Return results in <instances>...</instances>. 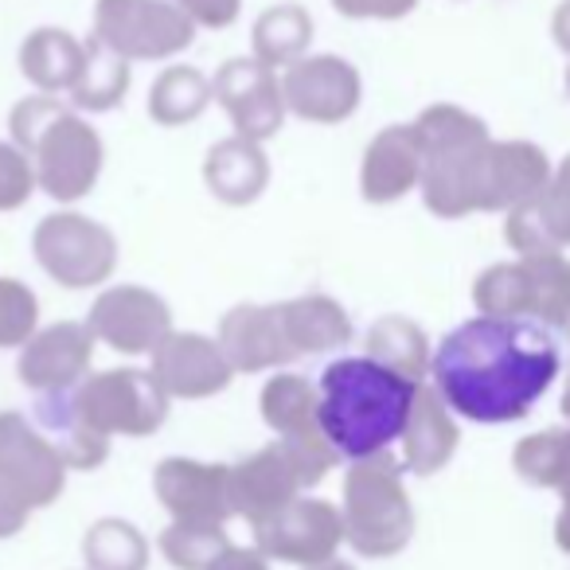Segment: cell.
Instances as JSON below:
<instances>
[{
    "label": "cell",
    "instance_id": "1",
    "mask_svg": "<svg viewBox=\"0 0 570 570\" xmlns=\"http://www.w3.org/2000/svg\"><path fill=\"white\" fill-rule=\"evenodd\" d=\"M562 352L551 328L528 317H473L438 344L430 372L453 414L504 426L531 414L559 380Z\"/></svg>",
    "mask_w": 570,
    "mask_h": 570
},
{
    "label": "cell",
    "instance_id": "2",
    "mask_svg": "<svg viewBox=\"0 0 570 570\" xmlns=\"http://www.w3.org/2000/svg\"><path fill=\"white\" fill-rule=\"evenodd\" d=\"M419 383L372 356H344L321 375V430L344 461L372 458L399 442Z\"/></svg>",
    "mask_w": 570,
    "mask_h": 570
},
{
    "label": "cell",
    "instance_id": "3",
    "mask_svg": "<svg viewBox=\"0 0 570 570\" xmlns=\"http://www.w3.org/2000/svg\"><path fill=\"white\" fill-rule=\"evenodd\" d=\"M12 141L28 153L36 168V184L59 204L90 196L102 176V137L79 118L75 106H63L51 95H36L12 106L9 114Z\"/></svg>",
    "mask_w": 570,
    "mask_h": 570
},
{
    "label": "cell",
    "instance_id": "4",
    "mask_svg": "<svg viewBox=\"0 0 570 570\" xmlns=\"http://www.w3.org/2000/svg\"><path fill=\"white\" fill-rule=\"evenodd\" d=\"M422 149V199L442 219L484 212V168H489L492 137L481 118H473L461 106H430L419 114Z\"/></svg>",
    "mask_w": 570,
    "mask_h": 570
},
{
    "label": "cell",
    "instance_id": "5",
    "mask_svg": "<svg viewBox=\"0 0 570 570\" xmlns=\"http://www.w3.org/2000/svg\"><path fill=\"white\" fill-rule=\"evenodd\" d=\"M344 535L364 559H391L414 539V504L403 489V461L391 450L360 458L344 473Z\"/></svg>",
    "mask_w": 570,
    "mask_h": 570
},
{
    "label": "cell",
    "instance_id": "6",
    "mask_svg": "<svg viewBox=\"0 0 570 570\" xmlns=\"http://www.w3.org/2000/svg\"><path fill=\"white\" fill-rule=\"evenodd\" d=\"M473 302L484 317H528L551 333L570 328V262L562 250H531L497 262L473 282Z\"/></svg>",
    "mask_w": 570,
    "mask_h": 570
},
{
    "label": "cell",
    "instance_id": "7",
    "mask_svg": "<svg viewBox=\"0 0 570 570\" xmlns=\"http://www.w3.org/2000/svg\"><path fill=\"white\" fill-rule=\"evenodd\" d=\"M75 406L87 419L90 430L114 438H149L165 426L168 419V391L157 383L153 372L137 367H114V372H95L71 391Z\"/></svg>",
    "mask_w": 570,
    "mask_h": 570
},
{
    "label": "cell",
    "instance_id": "8",
    "mask_svg": "<svg viewBox=\"0 0 570 570\" xmlns=\"http://www.w3.org/2000/svg\"><path fill=\"white\" fill-rule=\"evenodd\" d=\"M95 40L129 63H153L188 51L196 24L176 0H98Z\"/></svg>",
    "mask_w": 570,
    "mask_h": 570
},
{
    "label": "cell",
    "instance_id": "9",
    "mask_svg": "<svg viewBox=\"0 0 570 570\" xmlns=\"http://www.w3.org/2000/svg\"><path fill=\"white\" fill-rule=\"evenodd\" d=\"M36 262L56 277L63 289H90L102 285L118 266V238L98 219L79 212H56L40 219L32 235Z\"/></svg>",
    "mask_w": 570,
    "mask_h": 570
},
{
    "label": "cell",
    "instance_id": "10",
    "mask_svg": "<svg viewBox=\"0 0 570 570\" xmlns=\"http://www.w3.org/2000/svg\"><path fill=\"white\" fill-rule=\"evenodd\" d=\"M344 535V512L321 497H294L282 512L254 528V547L266 559L294 562V567H317L336 559Z\"/></svg>",
    "mask_w": 570,
    "mask_h": 570
},
{
    "label": "cell",
    "instance_id": "11",
    "mask_svg": "<svg viewBox=\"0 0 570 570\" xmlns=\"http://www.w3.org/2000/svg\"><path fill=\"white\" fill-rule=\"evenodd\" d=\"M67 461L28 414H0V481L17 489L28 508H51L67 489Z\"/></svg>",
    "mask_w": 570,
    "mask_h": 570
},
{
    "label": "cell",
    "instance_id": "12",
    "mask_svg": "<svg viewBox=\"0 0 570 570\" xmlns=\"http://www.w3.org/2000/svg\"><path fill=\"white\" fill-rule=\"evenodd\" d=\"M90 333L121 356H153L173 333V309L145 285H114L90 305Z\"/></svg>",
    "mask_w": 570,
    "mask_h": 570
},
{
    "label": "cell",
    "instance_id": "13",
    "mask_svg": "<svg viewBox=\"0 0 570 570\" xmlns=\"http://www.w3.org/2000/svg\"><path fill=\"white\" fill-rule=\"evenodd\" d=\"M282 95L289 114L317 126H336L348 121L364 95L360 71L341 56H302L297 63L285 67Z\"/></svg>",
    "mask_w": 570,
    "mask_h": 570
},
{
    "label": "cell",
    "instance_id": "14",
    "mask_svg": "<svg viewBox=\"0 0 570 570\" xmlns=\"http://www.w3.org/2000/svg\"><path fill=\"white\" fill-rule=\"evenodd\" d=\"M212 90H215V102L227 110L238 137H250V141L277 137L289 106H285L282 79L274 75V67H266L254 56L227 59L219 67V75L212 79Z\"/></svg>",
    "mask_w": 570,
    "mask_h": 570
},
{
    "label": "cell",
    "instance_id": "15",
    "mask_svg": "<svg viewBox=\"0 0 570 570\" xmlns=\"http://www.w3.org/2000/svg\"><path fill=\"white\" fill-rule=\"evenodd\" d=\"M95 341L90 325L79 321H59V325L36 328L28 344L20 348L17 375L28 391H71L87 380L90 356H95Z\"/></svg>",
    "mask_w": 570,
    "mask_h": 570
},
{
    "label": "cell",
    "instance_id": "16",
    "mask_svg": "<svg viewBox=\"0 0 570 570\" xmlns=\"http://www.w3.org/2000/svg\"><path fill=\"white\" fill-rule=\"evenodd\" d=\"M153 375L168 399H212L230 387L235 367L219 341L199 333H168L153 352Z\"/></svg>",
    "mask_w": 570,
    "mask_h": 570
},
{
    "label": "cell",
    "instance_id": "17",
    "mask_svg": "<svg viewBox=\"0 0 570 570\" xmlns=\"http://www.w3.org/2000/svg\"><path fill=\"white\" fill-rule=\"evenodd\" d=\"M302 489L305 476L282 438L262 445L254 458L230 465V512L243 515L250 528L282 512L289 500L302 497Z\"/></svg>",
    "mask_w": 570,
    "mask_h": 570
},
{
    "label": "cell",
    "instance_id": "18",
    "mask_svg": "<svg viewBox=\"0 0 570 570\" xmlns=\"http://www.w3.org/2000/svg\"><path fill=\"white\" fill-rule=\"evenodd\" d=\"M153 492L173 520H215L230 515V465H207L191 458H165L153 473Z\"/></svg>",
    "mask_w": 570,
    "mask_h": 570
},
{
    "label": "cell",
    "instance_id": "19",
    "mask_svg": "<svg viewBox=\"0 0 570 570\" xmlns=\"http://www.w3.org/2000/svg\"><path fill=\"white\" fill-rule=\"evenodd\" d=\"M219 344L235 372H269V367L294 364L297 348L289 344L277 305H235L219 321Z\"/></svg>",
    "mask_w": 570,
    "mask_h": 570
},
{
    "label": "cell",
    "instance_id": "20",
    "mask_svg": "<svg viewBox=\"0 0 570 570\" xmlns=\"http://www.w3.org/2000/svg\"><path fill=\"white\" fill-rule=\"evenodd\" d=\"M422 165H426V149H422L419 126H387L375 134L367 145L364 165H360V191L367 204H395L406 191L422 184Z\"/></svg>",
    "mask_w": 570,
    "mask_h": 570
},
{
    "label": "cell",
    "instance_id": "21",
    "mask_svg": "<svg viewBox=\"0 0 570 570\" xmlns=\"http://www.w3.org/2000/svg\"><path fill=\"white\" fill-rule=\"evenodd\" d=\"M504 238L515 254L570 246V157L559 168H551V180L528 204L508 212Z\"/></svg>",
    "mask_w": 570,
    "mask_h": 570
},
{
    "label": "cell",
    "instance_id": "22",
    "mask_svg": "<svg viewBox=\"0 0 570 570\" xmlns=\"http://www.w3.org/2000/svg\"><path fill=\"white\" fill-rule=\"evenodd\" d=\"M399 442H403L406 473L434 476L450 465L453 453H458V445H461V430H458V422H453V411L442 399V391L419 383L411 419H406V430Z\"/></svg>",
    "mask_w": 570,
    "mask_h": 570
},
{
    "label": "cell",
    "instance_id": "23",
    "mask_svg": "<svg viewBox=\"0 0 570 570\" xmlns=\"http://www.w3.org/2000/svg\"><path fill=\"white\" fill-rule=\"evenodd\" d=\"M551 180V160L531 141H492L484 168V212H512Z\"/></svg>",
    "mask_w": 570,
    "mask_h": 570
},
{
    "label": "cell",
    "instance_id": "24",
    "mask_svg": "<svg viewBox=\"0 0 570 570\" xmlns=\"http://www.w3.org/2000/svg\"><path fill=\"white\" fill-rule=\"evenodd\" d=\"M204 184L215 199L230 207L254 204L269 184V160L262 153V141L238 134L227 141H215L204 157Z\"/></svg>",
    "mask_w": 570,
    "mask_h": 570
},
{
    "label": "cell",
    "instance_id": "25",
    "mask_svg": "<svg viewBox=\"0 0 570 570\" xmlns=\"http://www.w3.org/2000/svg\"><path fill=\"white\" fill-rule=\"evenodd\" d=\"M71 391H40L32 422L51 438V445L63 453V461L71 469H98L110 458V438L87 426Z\"/></svg>",
    "mask_w": 570,
    "mask_h": 570
},
{
    "label": "cell",
    "instance_id": "26",
    "mask_svg": "<svg viewBox=\"0 0 570 570\" xmlns=\"http://www.w3.org/2000/svg\"><path fill=\"white\" fill-rule=\"evenodd\" d=\"M87 67V43L75 40L67 28H36L20 43V71L43 95H71Z\"/></svg>",
    "mask_w": 570,
    "mask_h": 570
},
{
    "label": "cell",
    "instance_id": "27",
    "mask_svg": "<svg viewBox=\"0 0 570 570\" xmlns=\"http://www.w3.org/2000/svg\"><path fill=\"white\" fill-rule=\"evenodd\" d=\"M277 313H282L285 336L297 348V356H317V352L344 348L352 341V317L341 309V302L325 294L282 302Z\"/></svg>",
    "mask_w": 570,
    "mask_h": 570
},
{
    "label": "cell",
    "instance_id": "28",
    "mask_svg": "<svg viewBox=\"0 0 570 570\" xmlns=\"http://www.w3.org/2000/svg\"><path fill=\"white\" fill-rule=\"evenodd\" d=\"M321 387H313L305 375L277 372L262 387V419L277 430V438H302L321 434Z\"/></svg>",
    "mask_w": 570,
    "mask_h": 570
},
{
    "label": "cell",
    "instance_id": "29",
    "mask_svg": "<svg viewBox=\"0 0 570 570\" xmlns=\"http://www.w3.org/2000/svg\"><path fill=\"white\" fill-rule=\"evenodd\" d=\"M254 59H262L266 67H289L309 51L313 43V17L302 4H274L254 20Z\"/></svg>",
    "mask_w": 570,
    "mask_h": 570
},
{
    "label": "cell",
    "instance_id": "30",
    "mask_svg": "<svg viewBox=\"0 0 570 570\" xmlns=\"http://www.w3.org/2000/svg\"><path fill=\"white\" fill-rule=\"evenodd\" d=\"M212 98L215 90L204 71H196V67H168V71L157 75V82L149 90V118L165 129L188 126V121H196L212 106Z\"/></svg>",
    "mask_w": 570,
    "mask_h": 570
},
{
    "label": "cell",
    "instance_id": "31",
    "mask_svg": "<svg viewBox=\"0 0 570 570\" xmlns=\"http://www.w3.org/2000/svg\"><path fill=\"white\" fill-rule=\"evenodd\" d=\"M512 469L520 481L535 489H554L559 497H570V426L520 438L512 450Z\"/></svg>",
    "mask_w": 570,
    "mask_h": 570
},
{
    "label": "cell",
    "instance_id": "32",
    "mask_svg": "<svg viewBox=\"0 0 570 570\" xmlns=\"http://www.w3.org/2000/svg\"><path fill=\"white\" fill-rule=\"evenodd\" d=\"M367 356L380 360V364H387L391 372L406 375V380L422 383V375L430 372L434 352H430L426 333H422L411 317L391 313V317L375 321L372 333H367Z\"/></svg>",
    "mask_w": 570,
    "mask_h": 570
},
{
    "label": "cell",
    "instance_id": "33",
    "mask_svg": "<svg viewBox=\"0 0 570 570\" xmlns=\"http://www.w3.org/2000/svg\"><path fill=\"white\" fill-rule=\"evenodd\" d=\"M126 90H129V59H121L118 51H110L106 43H98L90 36L87 67H82L79 82L71 90V106L75 110L106 114L126 98Z\"/></svg>",
    "mask_w": 570,
    "mask_h": 570
},
{
    "label": "cell",
    "instance_id": "34",
    "mask_svg": "<svg viewBox=\"0 0 570 570\" xmlns=\"http://www.w3.org/2000/svg\"><path fill=\"white\" fill-rule=\"evenodd\" d=\"M82 559H87V570H145L149 567V539L129 520L106 515V520L90 523V531L82 535Z\"/></svg>",
    "mask_w": 570,
    "mask_h": 570
},
{
    "label": "cell",
    "instance_id": "35",
    "mask_svg": "<svg viewBox=\"0 0 570 570\" xmlns=\"http://www.w3.org/2000/svg\"><path fill=\"white\" fill-rule=\"evenodd\" d=\"M227 547V528L215 520H173L160 531V551L176 570H212Z\"/></svg>",
    "mask_w": 570,
    "mask_h": 570
},
{
    "label": "cell",
    "instance_id": "36",
    "mask_svg": "<svg viewBox=\"0 0 570 570\" xmlns=\"http://www.w3.org/2000/svg\"><path fill=\"white\" fill-rule=\"evenodd\" d=\"M40 325V302L17 277H0V348H24Z\"/></svg>",
    "mask_w": 570,
    "mask_h": 570
},
{
    "label": "cell",
    "instance_id": "37",
    "mask_svg": "<svg viewBox=\"0 0 570 570\" xmlns=\"http://www.w3.org/2000/svg\"><path fill=\"white\" fill-rule=\"evenodd\" d=\"M36 168L28 160V153L17 141H0V212H17L32 199Z\"/></svg>",
    "mask_w": 570,
    "mask_h": 570
},
{
    "label": "cell",
    "instance_id": "38",
    "mask_svg": "<svg viewBox=\"0 0 570 570\" xmlns=\"http://www.w3.org/2000/svg\"><path fill=\"white\" fill-rule=\"evenodd\" d=\"M333 9L352 20H403L419 9V0H333Z\"/></svg>",
    "mask_w": 570,
    "mask_h": 570
},
{
    "label": "cell",
    "instance_id": "39",
    "mask_svg": "<svg viewBox=\"0 0 570 570\" xmlns=\"http://www.w3.org/2000/svg\"><path fill=\"white\" fill-rule=\"evenodd\" d=\"M196 28H230L243 12V0H176Z\"/></svg>",
    "mask_w": 570,
    "mask_h": 570
},
{
    "label": "cell",
    "instance_id": "40",
    "mask_svg": "<svg viewBox=\"0 0 570 570\" xmlns=\"http://www.w3.org/2000/svg\"><path fill=\"white\" fill-rule=\"evenodd\" d=\"M28 515H32V508H28V500L20 497L17 489H9V484L0 481V539H12L24 531Z\"/></svg>",
    "mask_w": 570,
    "mask_h": 570
},
{
    "label": "cell",
    "instance_id": "41",
    "mask_svg": "<svg viewBox=\"0 0 570 570\" xmlns=\"http://www.w3.org/2000/svg\"><path fill=\"white\" fill-rule=\"evenodd\" d=\"M212 570H269V562H266V554L254 547V551H243V547H235L230 543L227 551L219 554V562H215Z\"/></svg>",
    "mask_w": 570,
    "mask_h": 570
},
{
    "label": "cell",
    "instance_id": "42",
    "mask_svg": "<svg viewBox=\"0 0 570 570\" xmlns=\"http://www.w3.org/2000/svg\"><path fill=\"white\" fill-rule=\"evenodd\" d=\"M551 32H554V43L570 56V0L559 4V12H554V20H551Z\"/></svg>",
    "mask_w": 570,
    "mask_h": 570
},
{
    "label": "cell",
    "instance_id": "43",
    "mask_svg": "<svg viewBox=\"0 0 570 570\" xmlns=\"http://www.w3.org/2000/svg\"><path fill=\"white\" fill-rule=\"evenodd\" d=\"M554 543H559V551L570 554V497H562L559 520H554Z\"/></svg>",
    "mask_w": 570,
    "mask_h": 570
},
{
    "label": "cell",
    "instance_id": "44",
    "mask_svg": "<svg viewBox=\"0 0 570 570\" xmlns=\"http://www.w3.org/2000/svg\"><path fill=\"white\" fill-rule=\"evenodd\" d=\"M305 570H356V567L344 559H328V562H317V567H305Z\"/></svg>",
    "mask_w": 570,
    "mask_h": 570
},
{
    "label": "cell",
    "instance_id": "45",
    "mask_svg": "<svg viewBox=\"0 0 570 570\" xmlns=\"http://www.w3.org/2000/svg\"><path fill=\"white\" fill-rule=\"evenodd\" d=\"M562 414L570 419V372H567V391H562Z\"/></svg>",
    "mask_w": 570,
    "mask_h": 570
},
{
    "label": "cell",
    "instance_id": "46",
    "mask_svg": "<svg viewBox=\"0 0 570 570\" xmlns=\"http://www.w3.org/2000/svg\"><path fill=\"white\" fill-rule=\"evenodd\" d=\"M567 95H570V67H567Z\"/></svg>",
    "mask_w": 570,
    "mask_h": 570
},
{
    "label": "cell",
    "instance_id": "47",
    "mask_svg": "<svg viewBox=\"0 0 570 570\" xmlns=\"http://www.w3.org/2000/svg\"><path fill=\"white\" fill-rule=\"evenodd\" d=\"M567 341H570V328H567Z\"/></svg>",
    "mask_w": 570,
    "mask_h": 570
}]
</instances>
